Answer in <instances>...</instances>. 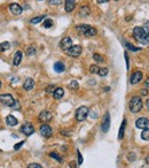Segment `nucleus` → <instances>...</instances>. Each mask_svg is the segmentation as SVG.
Listing matches in <instances>:
<instances>
[{
	"instance_id": "1",
	"label": "nucleus",
	"mask_w": 149,
	"mask_h": 168,
	"mask_svg": "<svg viewBox=\"0 0 149 168\" xmlns=\"http://www.w3.org/2000/svg\"><path fill=\"white\" fill-rule=\"evenodd\" d=\"M133 37L142 44H149V30L142 27H135L133 29Z\"/></svg>"
},
{
	"instance_id": "14",
	"label": "nucleus",
	"mask_w": 149,
	"mask_h": 168,
	"mask_svg": "<svg viewBox=\"0 0 149 168\" xmlns=\"http://www.w3.org/2000/svg\"><path fill=\"white\" fill-rule=\"evenodd\" d=\"M89 28H91V25H88V24H79V25L76 27V30H77L78 35H80V36H85Z\"/></svg>"
},
{
	"instance_id": "8",
	"label": "nucleus",
	"mask_w": 149,
	"mask_h": 168,
	"mask_svg": "<svg viewBox=\"0 0 149 168\" xmlns=\"http://www.w3.org/2000/svg\"><path fill=\"white\" fill-rule=\"evenodd\" d=\"M40 135L45 138H49L52 136V128L48 126V124H43L40 127Z\"/></svg>"
},
{
	"instance_id": "6",
	"label": "nucleus",
	"mask_w": 149,
	"mask_h": 168,
	"mask_svg": "<svg viewBox=\"0 0 149 168\" xmlns=\"http://www.w3.org/2000/svg\"><path fill=\"white\" fill-rule=\"evenodd\" d=\"M81 51H83L81 46H79V45H74V46H71V47L67 51V53H68L70 57H72V58H77V57H79V55L81 54Z\"/></svg>"
},
{
	"instance_id": "49",
	"label": "nucleus",
	"mask_w": 149,
	"mask_h": 168,
	"mask_svg": "<svg viewBox=\"0 0 149 168\" xmlns=\"http://www.w3.org/2000/svg\"><path fill=\"white\" fill-rule=\"evenodd\" d=\"M115 1H118V0H115Z\"/></svg>"
},
{
	"instance_id": "50",
	"label": "nucleus",
	"mask_w": 149,
	"mask_h": 168,
	"mask_svg": "<svg viewBox=\"0 0 149 168\" xmlns=\"http://www.w3.org/2000/svg\"><path fill=\"white\" fill-rule=\"evenodd\" d=\"M39 1H41V0H39Z\"/></svg>"
},
{
	"instance_id": "23",
	"label": "nucleus",
	"mask_w": 149,
	"mask_h": 168,
	"mask_svg": "<svg viewBox=\"0 0 149 168\" xmlns=\"http://www.w3.org/2000/svg\"><path fill=\"white\" fill-rule=\"evenodd\" d=\"M9 47H10V44H9L8 42H2V43H0V52H5V51L9 50Z\"/></svg>"
},
{
	"instance_id": "30",
	"label": "nucleus",
	"mask_w": 149,
	"mask_h": 168,
	"mask_svg": "<svg viewBox=\"0 0 149 168\" xmlns=\"http://www.w3.org/2000/svg\"><path fill=\"white\" fill-rule=\"evenodd\" d=\"M99 70H100V68H99L96 65H92V66L89 67V72H91L92 74H99Z\"/></svg>"
},
{
	"instance_id": "32",
	"label": "nucleus",
	"mask_w": 149,
	"mask_h": 168,
	"mask_svg": "<svg viewBox=\"0 0 149 168\" xmlns=\"http://www.w3.org/2000/svg\"><path fill=\"white\" fill-rule=\"evenodd\" d=\"M78 86H79V85H78V82H77V81H71L70 84H69V89H70V90H77Z\"/></svg>"
},
{
	"instance_id": "39",
	"label": "nucleus",
	"mask_w": 149,
	"mask_h": 168,
	"mask_svg": "<svg viewBox=\"0 0 149 168\" xmlns=\"http://www.w3.org/2000/svg\"><path fill=\"white\" fill-rule=\"evenodd\" d=\"M28 168H43L39 164H30L29 166H28Z\"/></svg>"
},
{
	"instance_id": "21",
	"label": "nucleus",
	"mask_w": 149,
	"mask_h": 168,
	"mask_svg": "<svg viewBox=\"0 0 149 168\" xmlns=\"http://www.w3.org/2000/svg\"><path fill=\"white\" fill-rule=\"evenodd\" d=\"M6 121H7V124L10 126V127H15L17 124V119L15 116H13V115H8Z\"/></svg>"
},
{
	"instance_id": "12",
	"label": "nucleus",
	"mask_w": 149,
	"mask_h": 168,
	"mask_svg": "<svg viewBox=\"0 0 149 168\" xmlns=\"http://www.w3.org/2000/svg\"><path fill=\"white\" fill-rule=\"evenodd\" d=\"M141 80H142V73L141 72H134L131 75L130 82H131V84H138Z\"/></svg>"
},
{
	"instance_id": "29",
	"label": "nucleus",
	"mask_w": 149,
	"mask_h": 168,
	"mask_svg": "<svg viewBox=\"0 0 149 168\" xmlns=\"http://www.w3.org/2000/svg\"><path fill=\"white\" fill-rule=\"evenodd\" d=\"M53 24H54V22H53V20H51V18H46L45 22H44V27H45L46 29L53 27Z\"/></svg>"
},
{
	"instance_id": "24",
	"label": "nucleus",
	"mask_w": 149,
	"mask_h": 168,
	"mask_svg": "<svg viewBox=\"0 0 149 168\" xmlns=\"http://www.w3.org/2000/svg\"><path fill=\"white\" fill-rule=\"evenodd\" d=\"M44 18H46V16H45V15H40V16H36V17L31 18V20H30V22H31L32 24H36V23L41 22V20H44Z\"/></svg>"
},
{
	"instance_id": "47",
	"label": "nucleus",
	"mask_w": 149,
	"mask_h": 168,
	"mask_svg": "<svg viewBox=\"0 0 149 168\" xmlns=\"http://www.w3.org/2000/svg\"><path fill=\"white\" fill-rule=\"evenodd\" d=\"M70 166H71V168H76V166H74V164H70Z\"/></svg>"
},
{
	"instance_id": "42",
	"label": "nucleus",
	"mask_w": 149,
	"mask_h": 168,
	"mask_svg": "<svg viewBox=\"0 0 149 168\" xmlns=\"http://www.w3.org/2000/svg\"><path fill=\"white\" fill-rule=\"evenodd\" d=\"M145 87H146V89H148L149 87V77L146 80V82H145Z\"/></svg>"
},
{
	"instance_id": "2",
	"label": "nucleus",
	"mask_w": 149,
	"mask_h": 168,
	"mask_svg": "<svg viewBox=\"0 0 149 168\" xmlns=\"http://www.w3.org/2000/svg\"><path fill=\"white\" fill-rule=\"evenodd\" d=\"M142 106H144L142 100H141V98L138 97V96L133 97V98L131 99V101H130V111H131L132 113H138V112H140V111L142 109Z\"/></svg>"
},
{
	"instance_id": "40",
	"label": "nucleus",
	"mask_w": 149,
	"mask_h": 168,
	"mask_svg": "<svg viewBox=\"0 0 149 168\" xmlns=\"http://www.w3.org/2000/svg\"><path fill=\"white\" fill-rule=\"evenodd\" d=\"M23 143H24V142H21V143H18V144H16V145L14 146V150H18V149H20L22 145H23Z\"/></svg>"
},
{
	"instance_id": "22",
	"label": "nucleus",
	"mask_w": 149,
	"mask_h": 168,
	"mask_svg": "<svg viewBox=\"0 0 149 168\" xmlns=\"http://www.w3.org/2000/svg\"><path fill=\"white\" fill-rule=\"evenodd\" d=\"M125 127H126V120L124 119V120H123V123H122V126H121L119 132H118V139H123V138H124V131H125Z\"/></svg>"
},
{
	"instance_id": "44",
	"label": "nucleus",
	"mask_w": 149,
	"mask_h": 168,
	"mask_svg": "<svg viewBox=\"0 0 149 168\" xmlns=\"http://www.w3.org/2000/svg\"><path fill=\"white\" fill-rule=\"evenodd\" d=\"M109 0H98V2L99 3H106V2H108Z\"/></svg>"
},
{
	"instance_id": "27",
	"label": "nucleus",
	"mask_w": 149,
	"mask_h": 168,
	"mask_svg": "<svg viewBox=\"0 0 149 168\" xmlns=\"http://www.w3.org/2000/svg\"><path fill=\"white\" fill-rule=\"evenodd\" d=\"M141 138L144 141H149V128H146L142 132H141Z\"/></svg>"
},
{
	"instance_id": "48",
	"label": "nucleus",
	"mask_w": 149,
	"mask_h": 168,
	"mask_svg": "<svg viewBox=\"0 0 149 168\" xmlns=\"http://www.w3.org/2000/svg\"><path fill=\"white\" fill-rule=\"evenodd\" d=\"M0 86H1V82H0Z\"/></svg>"
},
{
	"instance_id": "34",
	"label": "nucleus",
	"mask_w": 149,
	"mask_h": 168,
	"mask_svg": "<svg viewBox=\"0 0 149 168\" xmlns=\"http://www.w3.org/2000/svg\"><path fill=\"white\" fill-rule=\"evenodd\" d=\"M49 156L52 157V158H54V159H56L59 163H62V159H61V157L58 154V153H55V152H51L49 153Z\"/></svg>"
},
{
	"instance_id": "18",
	"label": "nucleus",
	"mask_w": 149,
	"mask_h": 168,
	"mask_svg": "<svg viewBox=\"0 0 149 168\" xmlns=\"http://www.w3.org/2000/svg\"><path fill=\"white\" fill-rule=\"evenodd\" d=\"M33 86H35V81H33L32 79H26L25 82H24V84H23V89L26 90V91L32 90Z\"/></svg>"
},
{
	"instance_id": "10",
	"label": "nucleus",
	"mask_w": 149,
	"mask_h": 168,
	"mask_svg": "<svg viewBox=\"0 0 149 168\" xmlns=\"http://www.w3.org/2000/svg\"><path fill=\"white\" fill-rule=\"evenodd\" d=\"M135 126L139 129H146V128H148L149 126V120L147 117H140V119H138L135 121Z\"/></svg>"
},
{
	"instance_id": "35",
	"label": "nucleus",
	"mask_w": 149,
	"mask_h": 168,
	"mask_svg": "<svg viewBox=\"0 0 149 168\" xmlns=\"http://www.w3.org/2000/svg\"><path fill=\"white\" fill-rule=\"evenodd\" d=\"M48 3H49L51 6H59V5L62 3V1H61V0H49Z\"/></svg>"
},
{
	"instance_id": "26",
	"label": "nucleus",
	"mask_w": 149,
	"mask_h": 168,
	"mask_svg": "<svg viewBox=\"0 0 149 168\" xmlns=\"http://www.w3.org/2000/svg\"><path fill=\"white\" fill-rule=\"evenodd\" d=\"M125 46L130 50V51H133V52H137V51H140L141 48L140 47H135L133 44H131V43H125Z\"/></svg>"
},
{
	"instance_id": "28",
	"label": "nucleus",
	"mask_w": 149,
	"mask_h": 168,
	"mask_svg": "<svg viewBox=\"0 0 149 168\" xmlns=\"http://www.w3.org/2000/svg\"><path fill=\"white\" fill-rule=\"evenodd\" d=\"M93 59H94L96 62H103V61H104V58H103L102 55L98 54V53H94V54H93Z\"/></svg>"
},
{
	"instance_id": "5",
	"label": "nucleus",
	"mask_w": 149,
	"mask_h": 168,
	"mask_svg": "<svg viewBox=\"0 0 149 168\" xmlns=\"http://www.w3.org/2000/svg\"><path fill=\"white\" fill-rule=\"evenodd\" d=\"M72 46V39L70 37H64L62 38V40L60 42V48L63 50V51H68L70 47Z\"/></svg>"
},
{
	"instance_id": "45",
	"label": "nucleus",
	"mask_w": 149,
	"mask_h": 168,
	"mask_svg": "<svg viewBox=\"0 0 149 168\" xmlns=\"http://www.w3.org/2000/svg\"><path fill=\"white\" fill-rule=\"evenodd\" d=\"M147 109L149 111V99L147 100Z\"/></svg>"
},
{
	"instance_id": "17",
	"label": "nucleus",
	"mask_w": 149,
	"mask_h": 168,
	"mask_svg": "<svg viewBox=\"0 0 149 168\" xmlns=\"http://www.w3.org/2000/svg\"><path fill=\"white\" fill-rule=\"evenodd\" d=\"M64 6H66V10L68 13L72 12L74 9V7H76V0H66Z\"/></svg>"
},
{
	"instance_id": "20",
	"label": "nucleus",
	"mask_w": 149,
	"mask_h": 168,
	"mask_svg": "<svg viewBox=\"0 0 149 168\" xmlns=\"http://www.w3.org/2000/svg\"><path fill=\"white\" fill-rule=\"evenodd\" d=\"M53 96H54L55 99H61V98L64 96V90H63L62 87H58V89L54 90Z\"/></svg>"
},
{
	"instance_id": "36",
	"label": "nucleus",
	"mask_w": 149,
	"mask_h": 168,
	"mask_svg": "<svg viewBox=\"0 0 149 168\" xmlns=\"http://www.w3.org/2000/svg\"><path fill=\"white\" fill-rule=\"evenodd\" d=\"M55 90V86L54 85H49L47 89H46V93H53Z\"/></svg>"
},
{
	"instance_id": "4",
	"label": "nucleus",
	"mask_w": 149,
	"mask_h": 168,
	"mask_svg": "<svg viewBox=\"0 0 149 168\" xmlns=\"http://www.w3.org/2000/svg\"><path fill=\"white\" fill-rule=\"evenodd\" d=\"M0 101H1L5 106H10V107H13V106L15 105V102H16V101L14 100L13 96L9 94V93L1 94V96H0Z\"/></svg>"
},
{
	"instance_id": "33",
	"label": "nucleus",
	"mask_w": 149,
	"mask_h": 168,
	"mask_svg": "<svg viewBox=\"0 0 149 168\" xmlns=\"http://www.w3.org/2000/svg\"><path fill=\"white\" fill-rule=\"evenodd\" d=\"M99 75L102 76V77L107 76V75H108V69H107V68H100V70H99Z\"/></svg>"
},
{
	"instance_id": "3",
	"label": "nucleus",
	"mask_w": 149,
	"mask_h": 168,
	"mask_svg": "<svg viewBox=\"0 0 149 168\" xmlns=\"http://www.w3.org/2000/svg\"><path fill=\"white\" fill-rule=\"evenodd\" d=\"M88 116V108L86 106H81L76 111V120L78 122H83Z\"/></svg>"
},
{
	"instance_id": "19",
	"label": "nucleus",
	"mask_w": 149,
	"mask_h": 168,
	"mask_svg": "<svg viewBox=\"0 0 149 168\" xmlns=\"http://www.w3.org/2000/svg\"><path fill=\"white\" fill-rule=\"evenodd\" d=\"M64 69H66V66H64L63 62L58 61V62L54 64V70H55L56 73H62V72H64Z\"/></svg>"
},
{
	"instance_id": "38",
	"label": "nucleus",
	"mask_w": 149,
	"mask_h": 168,
	"mask_svg": "<svg viewBox=\"0 0 149 168\" xmlns=\"http://www.w3.org/2000/svg\"><path fill=\"white\" fill-rule=\"evenodd\" d=\"M77 154H78V164L81 165L83 164V157H81V154H80L79 151H77Z\"/></svg>"
},
{
	"instance_id": "15",
	"label": "nucleus",
	"mask_w": 149,
	"mask_h": 168,
	"mask_svg": "<svg viewBox=\"0 0 149 168\" xmlns=\"http://www.w3.org/2000/svg\"><path fill=\"white\" fill-rule=\"evenodd\" d=\"M78 14H79L80 17H86V16H88L91 14V8L88 6H81Z\"/></svg>"
},
{
	"instance_id": "9",
	"label": "nucleus",
	"mask_w": 149,
	"mask_h": 168,
	"mask_svg": "<svg viewBox=\"0 0 149 168\" xmlns=\"http://www.w3.org/2000/svg\"><path fill=\"white\" fill-rule=\"evenodd\" d=\"M110 128V114L109 113H106L104 114V117H103V122L101 124V129L103 132H107Z\"/></svg>"
},
{
	"instance_id": "11",
	"label": "nucleus",
	"mask_w": 149,
	"mask_h": 168,
	"mask_svg": "<svg viewBox=\"0 0 149 168\" xmlns=\"http://www.w3.org/2000/svg\"><path fill=\"white\" fill-rule=\"evenodd\" d=\"M38 119H39L40 122H47V121H51V120H52V113L48 112V111H43V112L39 114Z\"/></svg>"
},
{
	"instance_id": "25",
	"label": "nucleus",
	"mask_w": 149,
	"mask_h": 168,
	"mask_svg": "<svg viewBox=\"0 0 149 168\" xmlns=\"http://www.w3.org/2000/svg\"><path fill=\"white\" fill-rule=\"evenodd\" d=\"M98 33V31H96V29L95 28H89L88 29V31L86 32V35H85V37H93V36H95Z\"/></svg>"
},
{
	"instance_id": "43",
	"label": "nucleus",
	"mask_w": 149,
	"mask_h": 168,
	"mask_svg": "<svg viewBox=\"0 0 149 168\" xmlns=\"http://www.w3.org/2000/svg\"><path fill=\"white\" fill-rule=\"evenodd\" d=\"M144 27H145V29H147V30H149V21H148V22H146V23L144 24Z\"/></svg>"
},
{
	"instance_id": "41",
	"label": "nucleus",
	"mask_w": 149,
	"mask_h": 168,
	"mask_svg": "<svg viewBox=\"0 0 149 168\" xmlns=\"http://www.w3.org/2000/svg\"><path fill=\"white\" fill-rule=\"evenodd\" d=\"M141 94H142V96H147V94H148V90L142 89V90H141Z\"/></svg>"
},
{
	"instance_id": "31",
	"label": "nucleus",
	"mask_w": 149,
	"mask_h": 168,
	"mask_svg": "<svg viewBox=\"0 0 149 168\" xmlns=\"http://www.w3.org/2000/svg\"><path fill=\"white\" fill-rule=\"evenodd\" d=\"M36 47H33V46H30L28 50H26V54L29 55V57H31V55H33L35 53H36Z\"/></svg>"
},
{
	"instance_id": "37",
	"label": "nucleus",
	"mask_w": 149,
	"mask_h": 168,
	"mask_svg": "<svg viewBox=\"0 0 149 168\" xmlns=\"http://www.w3.org/2000/svg\"><path fill=\"white\" fill-rule=\"evenodd\" d=\"M124 57H125V60H126V69L129 70V68H130V61H129V57H127V53L126 52L124 53Z\"/></svg>"
},
{
	"instance_id": "16",
	"label": "nucleus",
	"mask_w": 149,
	"mask_h": 168,
	"mask_svg": "<svg viewBox=\"0 0 149 168\" xmlns=\"http://www.w3.org/2000/svg\"><path fill=\"white\" fill-rule=\"evenodd\" d=\"M22 57H23V53L21 51H16L15 54H14V59H13V64L14 66H18L22 61Z\"/></svg>"
},
{
	"instance_id": "13",
	"label": "nucleus",
	"mask_w": 149,
	"mask_h": 168,
	"mask_svg": "<svg viewBox=\"0 0 149 168\" xmlns=\"http://www.w3.org/2000/svg\"><path fill=\"white\" fill-rule=\"evenodd\" d=\"M9 10L14 15H20V14H22V10L23 9H22V7L18 3H10L9 5Z\"/></svg>"
},
{
	"instance_id": "46",
	"label": "nucleus",
	"mask_w": 149,
	"mask_h": 168,
	"mask_svg": "<svg viewBox=\"0 0 149 168\" xmlns=\"http://www.w3.org/2000/svg\"><path fill=\"white\" fill-rule=\"evenodd\" d=\"M146 163H147V164H149V156L147 157V158H146Z\"/></svg>"
},
{
	"instance_id": "7",
	"label": "nucleus",
	"mask_w": 149,
	"mask_h": 168,
	"mask_svg": "<svg viewBox=\"0 0 149 168\" xmlns=\"http://www.w3.org/2000/svg\"><path fill=\"white\" fill-rule=\"evenodd\" d=\"M21 132L24 134L25 136H30L35 132V128L31 123H24L22 127H21Z\"/></svg>"
}]
</instances>
